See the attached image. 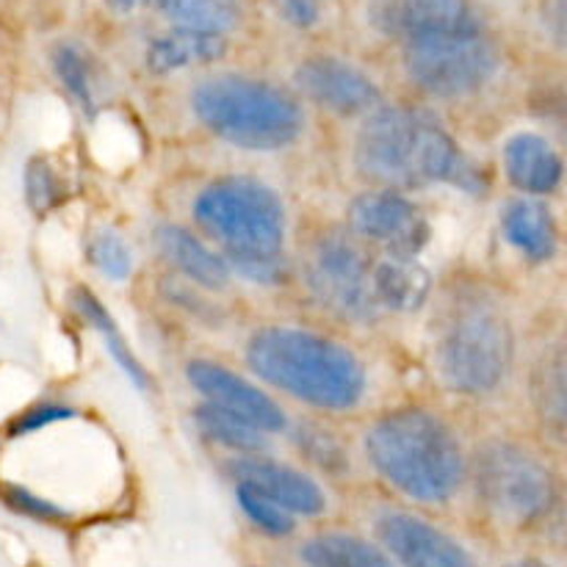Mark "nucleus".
Masks as SVG:
<instances>
[{
    "label": "nucleus",
    "instance_id": "2f4dec72",
    "mask_svg": "<svg viewBox=\"0 0 567 567\" xmlns=\"http://www.w3.org/2000/svg\"><path fill=\"white\" fill-rule=\"evenodd\" d=\"M297 443L299 446L305 449V452L310 454V457L316 460V463L321 465V468H343V454H341V449L336 446V443L330 441V437L327 435H321L319 430H302V426H299V432H297Z\"/></svg>",
    "mask_w": 567,
    "mask_h": 567
},
{
    "label": "nucleus",
    "instance_id": "5701e85b",
    "mask_svg": "<svg viewBox=\"0 0 567 567\" xmlns=\"http://www.w3.org/2000/svg\"><path fill=\"white\" fill-rule=\"evenodd\" d=\"M565 354L563 349H551L543 354L535 371V402L543 415V424L554 426L557 432L565 430L567 421V396H565Z\"/></svg>",
    "mask_w": 567,
    "mask_h": 567
},
{
    "label": "nucleus",
    "instance_id": "a878e982",
    "mask_svg": "<svg viewBox=\"0 0 567 567\" xmlns=\"http://www.w3.org/2000/svg\"><path fill=\"white\" fill-rule=\"evenodd\" d=\"M53 70L66 86V92L92 114L94 111V75L86 53L75 44L64 42L53 50Z\"/></svg>",
    "mask_w": 567,
    "mask_h": 567
},
{
    "label": "nucleus",
    "instance_id": "c9c22d12",
    "mask_svg": "<svg viewBox=\"0 0 567 567\" xmlns=\"http://www.w3.org/2000/svg\"><path fill=\"white\" fill-rule=\"evenodd\" d=\"M507 567H551V565L537 563V559H520V563H513V565H507Z\"/></svg>",
    "mask_w": 567,
    "mask_h": 567
},
{
    "label": "nucleus",
    "instance_id": "7ed1b4c3",
    "mask_svg": "<svg viewBox=\"0 0 567 567\" xmlns=\"http://www.w3.org/2000/svg\"><path fill=\"white\" fill-rule=\"evenodd\" d=\"M371 465L415 502H449L463 487L465 457L454 432L426 410H396L365 435Z\"/></svg>",
    "mask_w": 567,
    "mask_h": 567
},
{
    "label": "nucleus",
    "instance_id": "dca6fc26",
    "mask_svg": "<svg viewBox=\"0 0 567 567\" xmlns=\"http://www.w3.org/2000/svg\"><path fill=\"white\" fill-rule=\"evenodd\" d=\"M504 169L518 192L546 197L563 183L565 166L548 138L537 133H518L504 147Z\"/></svg>",
    "mask_w": 567,
    "mask_h": 567
},
{
    "label": "nucleus",
    "instance_id": "4468645a",
    "mask_svg": "<svg viewBox=\"0 0 567 567\" xmlns=\"http://www.w3.org/2000/svg\"><path fill=\"white\" fill-rule=\"evenodd\" d=\"M382 543L404 567H476L474 557L437 526L404 513L382 515Z\"/></svg>",
    "mask_w": 567,
    "mask_h": 567
},
{
    "label": "nucleus",
    "instance_id": "bb28decb",
    "mask_svg": "<svg viewBox=\"0 0 567 567\" xmlns=\"http://www.w3.org/2000/svg\"><path fill=\"white\" fill-rule=\"evenodd\" d=\"M236 498H238V507L244 509V515H247V518L252 520L264 535L288 537L293 532V526H297L293 524L291 513H286V509L277 507L275 502H269V498L260 496V493L249 491V487L238 485Z\"/></svg>",
    "mask_w": 567,
    "mask_h": 567
},
{
    "label": "nucleus",
    "instance_id": "f704fd0d",
    "mask_svg": "<svg viewBox=\"0 0 567 567\" xmlns=\"http://www.w3.org/2000/svg\"><path fill=\"white\" fill-rule=\"evenodd\" d=\"M105 3H109L116 14H127V11H133L136 6L147 3V0H105Z\"/></svg>",
    "mask_w": 567,
    "mask_h": 567
},
{
    "label": "nucleus",
    "instance_id": "ddd939ff",
    "mask_svg": "<svg viewBox=\"0 0 567 567\" xmlns=\"http://www.w3.org/2000/svg\"><path fill=\"white\" fill-rule=\"evenodd\" d=\"M297 86L310 100L341 116L365 114L380 103V89L363 70L352 66L349 61L330 59V55H319V59H308L305 64H299Z\"/></svg>",
    "mask_w": 567,
    "mask_h": 567
},
{
    "label": "nucleus",
    "instance_id": "9b49d317",
    "mask_svg": "<svg viewBox=\"0 0 567 567\" xmlns=\"http://www.w3.org/2000/svg\"><path fill=\"white\" fill-rule=\"evenodd\" d=\"M349 221L363 238L385 244L393 255H419L430 241L424 210L393 192L363 194L352 203Z\"/></svg>",
    "mask_w": 567,
    "mask_h": 567
},
{
    "label": "nucleus",
    "instance_id": "aec40b11",
    "mask_svg": "<svg viewBox=\"0 0 567 567\" xmlns=\"http://www.w3.org/2000/svg\"><path fill=\"white\" fill-rule=\"evenodd\" d=\"M227 50V42L221 33L194 31V28H175L155 39L147 50V66L158 75L166 72L186 70V66L210 64L221 59Z\"/></svg>",
    "mask_w": 567,
    "mask_h": 567
},
{
    "label": "nucleus",
    "instance_id": "473e14b6",
    "mask_svg": "<svg viewBox=\"0 0 567 567\" xmlns=\"http://www.w3.org/2000/svg\"><path fill=\"white\" fill-rule=\"evenodd\" d=\"M70 415H72V410H66V408H48V404H44V408L31 410V413H22L20 419H17L14 424L9 426V432H11V435H25V432L39 430V426H44V424H53V421L70 419Z\"/></svg>",
    "mask_w": 567,
    "mask_h": 567
},
{
    "label": "nucleus",
    "instance_id": "9d476101",
    "mask_svg": "<svg viewBox=\"0 0 567 567\" xmlns=\"http://www.w3.org/2000/svg\"><path fill=\"white\" fill-rule=\"evenodd\" d=\"M371 20L382 33L408 44L482 33V14L471 0H377Z\"/></svg>",
    "mask_w": 567,
    "mask_h": 567
},
{
    "label": "nucleus",
    "instance_id": "f3484780",
    "mask_svg": "<svg viewBox=\"0 0 567 567\" xmlns=\"http://www.w3.org/2000/svg\"><path fill=\"white\" fill-rule=\"evenodd\" d=\"M432 277L415 255H385L371 269V293L377 308L413 313L430 299Z\"/></svg>",
    "mask_w": 567,
    "mask_h": 567
},
{
    "label": "nucleus",
    "instance_id": "f03ea898",
    "mask_svg": "<svg viewBox=\"0 0 567 567\" xmlns=\"http://www.w3.org/2000/svg\"><path fill=\"white\" fill-rule=\"evenodd\" d=\"M247 363L269 385L321 410H349L365 391L360 360L341 343L293 327H266L247 347Z\"/></svg>",
    "mask_w": 567,
    "mask_h": 567
},
{
    "label": "nucleus",
    "instance_id": "a211bd4d",
    "mask_svg": "<svg viewBox=\"0 0 567 567\" xmlns=\"http://www.w3.org/2000/svg\"><path fill=\"white\" fill-rule=\"evenodd\" d=\"M502 225L507 241L535 264H543V260L554 258V252H557V219H554V210L543 199H513L504 210Z\"/></svg>",
    "mask_w": 567,
    "mask_h": 567
},
{
    "label": "nucleus",
    "instance_id": "c85d7f7f",
    "mask_svg": "<svg viewBox=\"0 0 567 567\" xmlns=\"http://www.w3.org/2000/svg\"><path fill=\"white\" fill-rule=\"evenodd\" d=\"M59 181H55L53 166L44 158H33L25 169V197L33 214H48L59 203Z\"/></svg>",
    "mask_w": 567,
    "mask_h": 567
},
{
    "label": "nucleus",
    "instance_id": "f257e3e1",
    "mask_svg": "<svg viewBox=\"0 0 567 567\" xmlns=\"http://www.w3.org/2000/svg\"><path fill=\"white\" fill-rule=\"evenodd\" d=\"M360 172L382 186L421 188L432 183L480 192V175L446 127L421 109L391 105L365 120L354 147Z\"/></svg>",
    "mask_w": 567,
    "mask_h": 567
},
{
    "label": "nucleus",
    "instance_id": "412c9836",
    "mask_svg": "<svg viewBox=\"0 0 567 567\" xmlns=\"http://www.w3.org/2000/svg\"><path fill=\"white\" fill-rule=\"evenodd\" d=\"M308 567H393L380 548L352 535H321L313 537L299 551Z\"/></svg>",
    "mask_w": 567,
    "mask_h": 567
},
{
    "label": "nucleus",
    "instance_id": "f8f14e48",
    "mask_svg": "<svg viewBox=\"0 0 567 567\" xmlns=\"http://www.w3.org/2000/svg\"><path fill=\"white\" fill-rule=\"evenodd\" d=\"M188 382L208 399L210 408L221 410L227 415L247 421L260 432H280L286 430V413L280 404L247 380L233 374L230 369L210 360H194L186 369Z\"/></svg>",
    "mask_w": 567,
    "mask_h": 567
},
{
    "label": "nucleus",
    "instance_id": "72a5a7b5",
    "mask_svg": "<svg viewBox=\"0 0 567 567\" xmlns=\"http://www.w3.org/2000/svg\"><path fill=\"white\" fill-rule=\"evenodd\" d=\"M286 11L291 17V22H297V25H313L316 17H319L313 0H288Z\"/></svg>",
    "mask_w": 567,
    "mask_h": 567
},
{
    "label": "nucleus",
    "instance_id": "b1692460",
    "mask_svg": "<svg viewBox=\"0 0 567 567\" xmlns=\"http://www.w3.org/2000/svg\"><path fill=\"white\" fill-rule=\"evenodd\" d=\"M155 3L177 22V28L225 33L238 20V6L233 0H155Z\"/></svg>",
    "mask_w": 567,
    "mask_h": 567
},
{
    "label": "nucleus",
    "instance_id": "423d86ee",
    "mask_svg": "<svg viewBox=\"0 0 567 567\" xmlns=\"http://www.w3.org/2000/svg\"><path fill=\"white\" fill-rule=\"evenodd\" d=\"M199 227L227 255H280L286 210L280 197L252 177H225L199 194L194 205Z\"/></svg>",
    "mask_w": 567,
    "mask_h": 567
},
{
    "label": "nucleus",
    "instance_id": "6ab92c4d",
    "mask_svg": "<svg viewBox=\"0 0 567 567\" xmlns=\"http://www.w3.org/2000/svg\"><path fill=\"white\" fill-rule=\"evenodd\" d=\"M155 244H158L161 255L175 266L181 275L197 286L210 288V291H221L230 280V269H227L225 258L210 252L203 241L192 236L188 230L177 225H161L155 230Z\"/></svg>",
    "mask_w": 567,
    "mask_h": 567
},
{
    "label": "nucleus",
    "instance_id": "c756f323",
    "mask_svg": "<svg viewBox=\"0 0 567 567\" xmlns=\"http://www.w3.org/2000/svg\"><path fill=\"white\" fill-rule=\"evenodd\" d=\"M227 269H236L238 275L247 277L252 282H264V286H277L286 280L288 266L282 255H227Z\"/></svg>",
    "mask_w": 567,
    "mask_h": 567
},
{
    "label": "nucleus",
    "instance_id": "cd10ccee",
    "mask_svg": "<svg viewBox=\"0 0 567 567\" xmlns=\"http://www.w3.org/2000/svg\"><path fill=\"white\" fill-rule=\"evenodd\" d=\"M89 260L94 269L103 271L111 280H127L133 271V258L127 244L114 230H97L89 241Z\"/></svg>",
    "mask_w": 567,
    "mask_h": 567
},
{
    "label": "nucleus",
    "instance_id": "2eb2a0df",
    "mask_svg": "<svg viewBox=\"0 0 567 567\" xmlns=\"http://www.w3.org/2000/svg\"><path fill=\"white\" fill-rule=\"evenodd\" d=\"M233 476L238 480V485L260 493L291 515L313 518L327 509L321 487L302 471H293L288 465L271 463V460H241L233 465Z\"/></svg>",
    "mask_w": 567,
    "mask_h": 567
},
{
    "label": "nucleus",
    "instance_id": "1a4fd4ad",
    "mask_svg": "<svg viewBox=\"0 0 567 567\" xmlns=\"http://www.w3.org/2000/svg\"><path fill=\"white\" fill-rule=\"evenodd\" d=\"M308 282L316 299L343 319H371L377 313L369 264L343 236H327L316 244Z\"/></svg>",
    "mask_w": 567,
    "mask_h": 567
},
{
    "label": "nucleus",
    "instance_id": "7c9ffc66",
    "mask_svg": "<svg viewBox=\"0 0 567 567\" xmlns=\"http://www.w3.org/2000/svg\"><path fill=\"white\" fill-rule=\"evenodd\" d=\"M3 498H6V504H9L11 509L31 515V518H39V520H61V518H64V509H59L55 504L44 502V498L33 496V493L22 491V487L6 485L3 487Z\"/></svg>",
    "mask_w": 567,
    "mask_h": 567
},
{
    "label": "nucleus",
    "instance_id": "6e6552de",
    "mask_svg": "<svg viewBox=\"0 0 567 567\" xmlns=\"http://www.w3.org/2000/svg\"><path fill=\"white\" fill-rule=\"evenodd\" d=\"M410 81L435 97H463L485 86L498 70V53L485 37H446L404 48Z\"/></svg>",
    "mask_w": 567,
    "mask_h": 567
},
{
    "label": "nucleus",
    "instance_id": "20e7f679",
    "mask_svg": "<svg viewBox=\"0 0 567 567\" xmlns=\"http://www.w3.org/2000/svg\"><path fill=\"white\" fill-rule=\"evenodd\" d=\"M194 114L214 136L244 150H280L305 127L302 105L271 83L221 75L194 89Z\"/></svg>",
    "mask_w": 567,
    "mask_h": 567
},
{
    "label": "nucleus",
    "instance_id": "0eeeda50",
    "mask_svg": "<svg viewBox=\"0 0 567 567\" xmlns=\"http://www.w3.org/2000/svg\"><path fill=\"white\" fill-rule=\"evenodd\" d=\"M476 493L493 515L515 526L546 518L557 502L554 476L540 460L515 443L493 441L476 454Z\"/></svg>",
    "mask_w": 567,
    "mask_h": 567
},
{
    "label": "nucleus",
    "instance_id": "39448f33",
    "mask_svg": "<svg viewBox=\"0 0 567 567\" xmlns=\"http://www.w3.org/2000/svg\"><path fill=\"white\" fill-rule=\"evenodd\" d=\"M513 330L502 310L482 293H465L449 310L437 341V365L460 393L496 391L513 365Z\"/></svg>",
    "mask_w": 567,
    "mask_h": 567
},
{
    "label": "nucleus",
    "instance_id": "393cba45",
    "mask_svg": "<svg viewBox=\"0 0 567 567\" xmlns=\"http://www.w3.org/2000/svg\"><path fill=\"white\" fill-rule=\"evenodd\" d=\"M197 426L208 441L219 443V446L233 449V452L255 454L266 449L264 432L255 430L247 421L236 419V415H227L221 410L210 408V404H203L197 410Z\"/></svg>",
    "mask_w": 567,
    "mask_h": 567
},
{
    "label": "nucleus",
    "instance_id": "4be33fe9",
    "mask_svg": "<svg viewBox=\"0 0 567 567\" xmlns=\"http://www.w3.org/2000/svg\"><path fill=\"white\" fill-rule=\"evenodd\" d=\"M72 305H75L78 313H81L83 319H86L89 324H92L94 330H97L100 336L105 338L111 358H114L116 363H120V369L125 371L127 377H131L133 385L142 388V391H147V388H150L147 371L142 369V363L133 358V352L127 349V343L122 341L120 330H116V324H114V319L109 316V310H105L103 305H100L97 299H94L92 293L86 291V288H78V291H72Z\"/></svg>",
    "mask_w": 567,
    "mask_h": 567
}]
</instances>
